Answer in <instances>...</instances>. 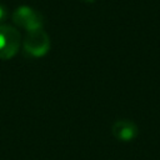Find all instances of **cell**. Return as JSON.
Instances as JSON below:
<instances>
[{
	"label": "cell",
	"instance_id": "8992f818",
	"mask_svg": "<svg viewBox=\"0 0 160 160\" xmlns=\"http://www.w3.org/2000/svg\"><path fill=\"white\" fill-rule=\"evenodd\" d=\"M84 1H86V2H92L94 0H84Z\"/></svg>",
	"mask_w": 160,
	"mask_h": 160
},
{
	"label": "cell",
	"instance_id": "6da1fadb",
	"mask_svg": "<svg viewBox=\"0 0 160 160\" xmlns=\"http://www.w3.org/2000/svg\"><path fill=\"white\" fill-rule=\"evenodd\" d=\"M20 32L10 25L0 26V59L9 60L14 58L20 48Z\"/></svg>",
	"mask_w": 160,
	"mask_h": 160
},
{
	"label": "cell",
	"instance_id": "277c9868",
	"mask_svg": "<svg viewBox=\"0 0 160 160\" xmlns=\"http://www.w3.org/2000/svg\"><path fill=\"white\" fill-rule=\"evenodd\" d=\"M111 132L119 141H131L138 136V125L128 119L116 120L111 126Z\"/></svg>",
	"mask_w": 160,
	"mask_h": 160
},
{
	"label": "cell",
	"instance_id": "5b68a950",
	"mask_svg": "<svg viewBox=\"0 0 160 160\" xmlns=\"http://www.w3.org/2000/svg\"><path fill=\"white\" fill-rule=\"evenodd\" d=\"M6 18H8V9L2 4H0V26L4 25L2 22L6 20Z\"/></svg>",
	"mask_w": 160,
	"mask_h": 160
},
{
	"label": "cell",
	"instance_id": "7a4b0ae2",
	"mask_svg": "<svg viewBox=\"0 0 160 160\" xmlns=\"http://www.w3.org/2000/svg\"><path fill=\"white\" fill-rule=\"evenodd\" d=\"M49 49H50V38L42 29H38L28 32L24 40V50L29 55L34 58H41L49 51Z\"/></svg>",
	"mask_w": 160,
	"mask_h": 160
},
{
	"label": "cell",
	"instance_id": "3957f363",
	"mask_svg": "<svg viewBox=\"0 0 160 160\" xmlns=\"http://www.w3.org/2000/svg\"><path fill=\"white\" fill-rule=\"evenodd\" d=\"M12 21L15 25L28 30L42 29V16L34 9L29 6H20L12 12Z\"/></svg>",
	"mask_w": 160,
	"mask_h": 160
}]
</instances>
